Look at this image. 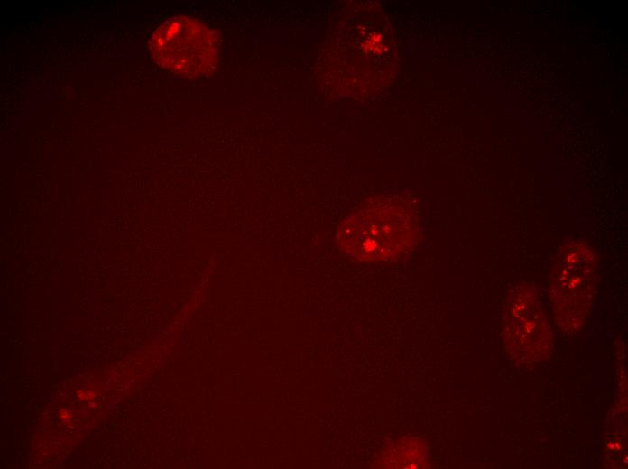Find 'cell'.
<instances>
[{
    "label": "cell",
    "instance_id": "cell-1",
    "mask_svg": "<svg viewBox=\"0 0 628 469\" xmlns=\"http://www.w3.org/2000/svg\"><path fill=\"white\" fill-rule=\"evenodd\" d=\"M419 230L415 214L405 207H368L341 223L336 242L340 251L354 260L380 262L411 249Z\"/></svg>",
    "mask_w": 628,
    "mask_h": 469
},
{
    "label": "cell",
    "instance_id": "cell-2",
    "mask_svg": "<svg viewBox=\"0 0 628 469\" xmlns=\"http://www.w3.org/2000/svg\"><path fill=\"white\" fill-rule=\"evenodd\" d=\"M149 49L162 68L187 78L213 72L218 62L217 32L201 21L176 15L152 32Z\"/></svg>",
    "mask_w": 628,
    "mask_h": 469
},
{
    "label": "cell",
    "instance_id": "cell-3",
    "mask_svg": "<svg viewBox=\"0 0 628 469\" xmlns=\"http://www.w3.org/2000/svg\"><path fill=\"white\" fill-rule=\"evenodd\" d=\"M596 255L585 242L566 244L558 256L551 283L556 315L567 328H577L585 319L595 290Z\"/></svg>",
    "mask_w": 628,
    "mask_h": 469
},
{
    "label": "cell",
    "instance_id": "cell-4",
    "mask_svg": "<svg viewBox=\"0 0 628 469\" xmlns=\"http://www.w3.org/2000/svg\"><path fill=\"white\" fill-rule=\"evenodd\" d=\"M504 337L517 356H541L550 343L549 326L530 288H522L509 299L504 317Z\"/></svg>",
    "mask_w": 628,
    "mask_h": 469
},
{
    "label": "cell",
    "instance_id": "cell-5",
    "mask_svg": "<svg viewBox=\"0 0 628 469\" xmlns=\"http://www.w3.org/2000/svg\"><path fill=\"white\" fill-rule=\"evenodd\" d=\"M425 445L420 439H402L382 451L376 463L383 468H421L427 463Z\"/></svg>",
    "mask_w": 628,
    "mask_h": 469
}]
</instances>
